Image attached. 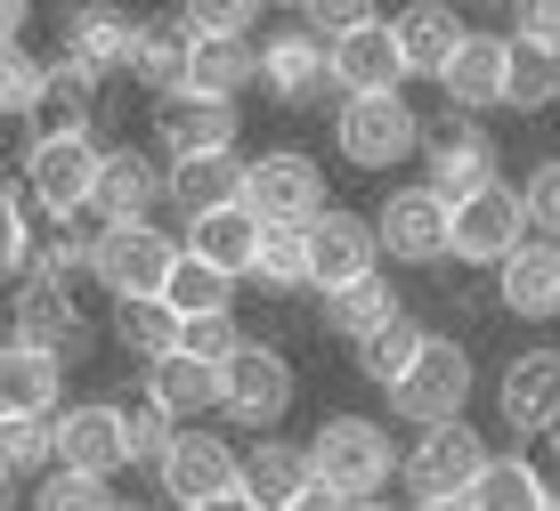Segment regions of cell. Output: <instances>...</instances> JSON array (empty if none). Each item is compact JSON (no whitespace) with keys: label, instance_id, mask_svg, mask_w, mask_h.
<instances>
[{"label":"cell","instance_id":"cell-1","mask_svg":"<svg viewBox=\"0 0 560 511\" xmlns=\"http://www.w3.org/2000/svg\"><path fill=\"white\" fill-rule=\"evenodd\" d=\"M308 463H317V487L341 503H374L382 487L407 471V455L390 446V430L365 422V415H325L317 439H308Z\"/></svg>","mask_w":560,"mask_h":511},{"label":"cell","instance_id":"cell-2","mask_svg":"<svg viewBox=\"0 0 560 511\" xmlns=\"http://www.w3.org/2000/svg\"><path fill=\"white\" fill-rule=\"evenodd\" d=\"M422 179H431L447 204H471V195L504 187V154H495L488 123L479 114H439V123H422Z\"/></svg>","mask_w":560,"mask_h":511},{"label":"cell","instance_id":"cell-3","mask_svg":"<svg viewBox=\"0 0 560 511\" xmlns=\"http://www.w3.org/2000/svg\"><path fill=\"white\" fill-rule=\"evenodd\" d=\"M16 179L33 187V204L49 211L57 228L98 211V179H106V147L98 139H25V163Z\"/></svg>","mask_w":560,"mask_h":511},{"label":"cell","instance_id":"cell-4","mask_svg":"<svg viewBox=\"0 0 560 511\" xmlns=\"http://www.w3.org/2000/svg\"><path fill=\"white\" fill-rule=\"evenodd\" d=\"M244 211H253L260 228H317L325 211V163L301 147H268L253 154V179H244Z\"/></svg>","mask_w":560,"mask_h":511},{"label":"cell","instance_id":"cell-5","mask_svg":"<svg viewBox=\"0 0 560 511\" xmlns=\"http://www.w3.org/2000/svg\"><path fill=\"white\" fill-rule=\"evenodd\" d=\"M334 147L350 171H398L407 154H422V114L407 97H341Z\"/></svg>","mask_w":560,"mask_h":511},{"label":"cell","instance_id":"cell-6","mask_svg":"<svg viewBox=\"0 0 560 511\" xmlns=\"http://www.w3.org/2000/svg\"><path fill=\"white\" fill-rule=\"evenodd\" d=\"M374 228H382V252H390L398 268H439V260H455V204H447L431 179L390 187V195H382V211H374Z\"/></svg>","mask_w":560,"mask_h":511},{"label":"cell","instance_id":"cell-7","mask_svg":"<svg viewBox=\"0 0 560 511\" xmlns=\"http://www.w3.org/2000/svg\"><path fill=\"white\" fill-rule=\"evenodd\" d=\"M463 406H471V349L455 333H431L415 373L390 390V415L415 422V430H447V422H463Z\"/></svg>","mask_w":560,"mask_h":511},{"label":"cell","instance_id":"cell-8","mask_svg":"<svg viewBox=\"0 0 560 511\" xmlns=\"http://www.w3.org/2000/svg\"><path fill=\"white\" fill-rule=\"evenodd\" d=\"M179 235H163V228H106L98 235V292L106 301H163V284H171V268H179Z\"/></svg>","mask_w":560,"mask_h":511},{"label":"cell","instance_id":"cell-9","mask_svg":"<svg viewBox=\"0 0 560 511\" xmlns=\"http://www.w3.org/2000/svg\"><path fill=\"white\" fill-rule=\"evenodd\" d=\"M220 415L236 430H277L293 415V358H284L277 341H244L236 365H220Z\"/></svg>","mask_w":560,"mask_h":511},{"label":"cell","instance_id":"cell-10","mask_svg":"<svg viewBox=\"0 0 560 511\" xmlns=\"http://www.w3.org/2000/svg\"><path fill=\"white\" fill-rule=\"evenodd\" d=\"M488 463H495V446L479 439L471 422H447V430H422L407 446V471H398V479H407L415 503H447V496H471Z\"/></svg>","mask_w":560,"mask_h":511},{"label":"cell","instance_id":"cell-11","mask_svg":"<svg viewBox=\"0 0 560 511\" xmlns=\"http://www.w3.org/2000/svg\"><path fill=\"white\" fill-rule=\"evenodd\" d=\"M154 479H163L171 511H203L220 496H244V455L220 439V430H179V446L154 463Z\"/></svg>","mask_w":560,"mask_h":511},{"label":"cell","instance_id":"cell-12","mask_svg":"<svg viewBox=\"0 0 560 511\" xmlns=\"http://www.w3.org/2000/svg\"><path fill=\"white\" fill-rule=\"evenodd\" d=\"M365 277H382V228L365 220V211H325L317 228H308V284L334 301V292H350Z\"/></svg>","mask_w":560,"mask_h":511},{"label":"cell","instance_id":"cell-13","mask_svg":"<svg viewBox=\"0 0 560 511\" xmlns=\"http://www.w3.org/2000/svg\"><path fill=\"white\" fill-rule=\"evenodd\" d=\"M520 244H536V228H528V195L512 179L471 195V204H455V260L463 268H504Z\"/></svg>","mask_w":560,"mask_h":511},{"label":"cell","instance_id":"cell-14","mask_svg":"<svg viewBox=\"0 0 560 511\" xmlns=\"http://www.w3.org/2000/svg\"><path fill=\"white\" fill-rule=\"evenodd\" d=\"M260 90L277 97L284 114H308V106H325V90H334V49H325L308 25H284V33H268V42H260Z\"/></svg>","mask_w":560,"mask_h":511},{"label":"cell","instance_id":"cell-15","mask_svg":"<svg viewBox=\"0 0 560 511\" xmlns=\"http://www.w3.org/2000/svg\"><path fill=\"white\" fill-rule=\"evenodd\" d=\"M495 422H504L520 446L552 439L560 430V349H520L504 365V382H495Z\"/></svg>","mask_w":560,"mask_h":511},{"label":"cell","instance_id":"cell-16","mask_svg":"<svg viewBox=\"0 0 560 511\" xmlns=\"http://www.w3.org/2000/svg\"><path fill=\"white\" fill-rule=\"evenodd\" d=\"M154 139H163V163H196V154H244V114L228 97H163L154 106Z\"/></svg>","mask_w":560,"mask_h":511},{"label":"cell","instance_id":"cell-17","mask_svg":"<svg viewBox=\"0 0 560 511\" xmlns=\"http://www.w3.org/2000/svg\"><path fill=\"white\" fill-rule=\"evenodd\" d=\"M130 463V430L114 398H82L57 415V471H82V479H114Z\"/></svg>","mask_w":560,"mask_h":511},{"label":"cell","instance_id":"cell-18","mask_svg":"<svg viewBox=\"0 0 560 511\" xmlns=\"http://www.w3.org/2000/svg\"><path fill=\"white\" fill-rule=\"evenodd\" d=\"M171 204V163L147 147H106V179H98V220L106 228H147Z\"/></svg>","mask_w":560,"mask_h":511},{"label":"cell","instance_id":"cell-19","mask_svg":"<svg viewBox=\"0 0 560 511\" xmlns=\"http://www.w3.org/2000/svg\"><path fill=\"white\" fill-rule=\"evenodd\" d=\"M139 42H147V25L130 9H106V0H90V9H66V66H82V73H130L139 66Z\"/></svg>","mask_w":560,"mask_h":511},{"label":"cell","instance_id":"cell-20","mask_svg":"<svg viewBox=\"0 0 560 511\" xmlns=\"http://www.w3.org/2000/svg\"><path fill=\"white\" fill-rule=\"evenodd\" d=\"M16 341L49 349V358H66V365H82L90 358V325H82V309H73V284H49V277L16 284Z\"/></svg>","mask_w":560,"mask_h":511},{"label":"cell","instance_id":"cell-21","mask_svg":"<svg viewBox=\"0 0 560 511\" xmlns=\"http://www.w3.org/2000/svg\"><path fill=\"white\" fill-rule=\"evenodd\" d=\"M390 33H398V57H407V82H447V66L463 57V42H471V25H463L447 0H415V9H398Z\"/></svg>","mask_w":560,"mask_h":511},{"label":"cell","instance_id":"cell-22","mask_svg":"<svg viewBox=\"0 0 560 511\" xmlns=\"http://www.w3.org/2000/svg\"><path fill=\"white\" fill-rule=\"evenodd\" d=\"M334 90L341 97H407V57H398V33L382 25H358L350 42H334Z\"/></svg>","mask_w":560,"mask_h":511},{"label":"cell","instance_id":"cell-23","mask_svg":"<svg viewBox=\"0 0 560 511\" xmlns=\"http://www.w3.org/2000/svg\"><path fill=\"white\" fill-rule=\"evenodd\" d=\"M439 90H447L455 114H479V123H488L495 106H512V42H504V33H471Z\"/></svg>","mask_w":560,"mask_h":511},{"label":"cell","instance_id":"cell-24","mask_svg":"<svg viewBox=\"0 0 560 511\" xmlns=\"http://www.w3.org/2000/svg\"><path fill=\"white\" fill-rule=\"evenodd\" d=\"M66 358H49V349H25L9 341V358H0V415H25V422H57L66 415Z\"/></svg>","mask_w":560,"mask_h":511},{"label":"cell","instance_id":"cell-25","mask_svg":"<svg viewBox=\"0 0 560 511\" xmlns=\"http://www.w3.org/2000/svg\"><path fill=\"white\" fill-rule=\"evenodd\" d=\"M495 301L512 309V317H528V325H552L560 317V244H520L504 268H495Z\"/></svg>","mask_w":560,"mask_h":511},{"label":"cell","instance_id":"cell-26","mask_svg":"<svg viewBox=\"0 0 560 511\" xmlns=\"http://www.w3.org/2000/svg\"><path fill=\"white\" fill-rule=\"evenodd\" d=\"M179 244L196 252L203 268H220V277H236V284H244V277L260 268V244H268V228H260L253 211L236 204V211H211V220H187V228H179Z\"/></svg>","mask_w":560,"mask_h":511},{"label":"cell","instance_id":"cell-27","mask_svg":"<svg viewBox=\"0 0 560 511\" xmlns=\"http://www.w3.org/2000/svg\"><path fill=\"white\" fill-rule=\"evenodd\" d=\"M244 179H253V154H196V163H171V204L179 220H211L244 204Z\"/></svg>","mask_w":560,"mask_h":511},{"label":"cell","instance_id":"cell-28","mask_svg":"<svg viewBox=\"0 0 560 511\" xmlns=\"http://www.w3.org/2000/svg\"><path fill=\"white\" fill-rule=\"evenodd\" d=\"M308 487H317L308 446H293V439H253V455H244V496H253L260 511H293Z\"/></svg>","mask_w":560,"mask_h":511},{"label":"cell","instance_id":"cell-29","mask_svg":"<svg viewBox=\"0 0 560 511\" xmlns=\"http://www.w3.org/2000/svg\"><path fill=\"white\" fill-rule=\"evenodd\" d=\"M90 123H98V73H82V66H66L57 57L49 66V90H42V106H33V139H90Z\"/></svg>","mask_w":560,"mask_h":511},{"label":"cell","instance_id":"cell-30","mask_svg":"<svg viewBox=\"0 0 560 511\" xmlns=\"http://www.w3.org/2000/svg\"><path fill=\"white\" fill-rule=\"evenodd\" d=\"M253 82H260V42H253V33L196 42V73H187V90H196V97H228V106H236Z\"/></svg>","mask_w":560,"mask_h":511},{"label":"cell","instance_id":"cell-31","mask_svg":"<svg viewBox=\"0 0 560 511\" xmlns=\"http://www.w3.org/2000/svg\"><path fill=\"white\" fill-rule=\"evenodd\" d=\"M471 503H479V511H552V471L528 463V455L512 446V455H495L488 471H479Z\"/></svg>","mask_w":560,"mask_h":511},{"label":"cell","instance_id":"cell-32","mask_svg":"<svg viewBox=\"0 0 560 511\" xmlns=\"http://www.w3.org/2000/svg\"><path fill=\"white\" fill-rule=\"evenodd\" d=\"M398 317H407V292H398L390 277H365V284L325 301V333H341V341H374V333L398 325Z\"/></svg>","mask_w":560,"mask_h":511},{"label":"cell","instance_id":"cell-33","mask_svg":"<svg viewBox=\"0 0 560 511\" xmlns=\"http://www.w3.org/2000/svg\"><path fill=\"white\" fill-rule=\"evenodd\" d=\"M147 390H154V398H163L187 430H196L203 415H220V365L187 358V349H179V358H163V365H147Z\"/></svg>","mask_w":560,"mask_h":511},{"label":"cell","instance_id":"cell-34","mask_svg":"<svg viewBox=\"0 0 560 511\" xmlns=\"http://www.w3.org/2000/svg\"><path fill=\"white\" fill-rule=\"evenodd\" d=\"M147 82V97L163 106V97H187V73H196V42H187V25L179 16H163V25H147V42H139V66H130Z\"/></svg>","mask_w":560,"mask_h":511},{"label":"cell","instance_id":"cell-35","mask_svg":"<svg viewBox=\"0 0 560 511\" xmlns=\"http://www.w3.org/2000/svg\"><path fill=\"white\" fill-rule=\"evenodd\" d=\"M179 309L171 301H114V341L130 349L139 365H163V358H179Z\"/></svg>","mask_w":560,"mask_h":511},{"label":"cell","instance_id":"cell-36","mask_svg":"<svg viewBox=\"0 0 560 511\" xmlns=\"http://www.w3.org/2000/svg\"><path fill=\"white\" fill-rule=\"evenodd\" d=\"M0 471H9V487H42L57 471V422H25V415H0Z\"/></svg>","mask_w":560,"mask_h":511},{"label":"cell","instance_id":"cell-37","mask_svg":"<svg viewBox=\"0 0 560 511\" xmlns=\"http://www.w3.org/2000/svg\"><path fill=\"white\" fill-rule=\"evenodd\" d=\"M422 349H431V333H422L415 317H398V325H382L374 341H358V373L382 390V398H390V390L415 373V358H422Z\"/></svg>","mask_w":560,"mask_h":511},{"label":"cell","instance_id":"cell-38","mask_svg":"<svg viewBox=\"0 0 560 511\" xmlns=\"http://www.w3.org/2000/svg\"><path fill=\"white\" fill-rule=\"evenodd\" d=\"M163 301L179 309V325H196V317H228V309H236V277H220V268H203L196 252H179V268H171Z\"/></svg>","mask_w":560,"mask_h":511},{"label":"cell","instance_id":"cell-39","mask_svg":"<svg viewBox=\"0 0 560 511\" xmlns=\"http://www.w3.org/2000/svg\"><path fill=\"white\" fill-rule=\"evenodd\" d=\"M33 211H42V204H33V187H25V179L0 187V268H9L16 284L42 268V244H49V235H33Z\"/></svg>","mask_w":560,"mask_h":511},{"label":"cell","instance_id":"cell-40","mask_svg":"<svg viewBox=\"0 0 560 511\" xmlns=\"http://www.w3.org/2000/svg\"><path fill=\"white\" fill-rule=\"evenodd\" d=\"M114 406H122V430H130V463H163L171 446H179V430H187V422L147 390V382L130 390V398H114Z\"/></svg>","mask_w":560,"mask_h":511},{"label":"cell","instance_id":"cell-41","mask_svg":"<svg viewBox=\"0 0 560 511\" xmlns=\"http://www.w3.org/2000/svg\"><path fill=\"white\" fill-rule=\"evenodd\" d=\"M545 106H560V49L512 42V114H545Z\"/></svg>","mask_w":560,"mask_h":511},{"label":"cell","instance_id":"cell-42","mask_svg":"<svg viewBox=\"0 0 560 511\" xmlns=\"http://www.w3.org/2000/svg\"><path fill=\"white\" fill-rule=\"evenodd\" d=\"M253 284L260 292H317V284H308V228H268Z\"/></svg>","mask_w":560,"mask_h":511},{"label":"cell","instance_id":"cell-43","mask_svg":"<svg viewBox=\"0 0 560 511\" xmlns=\"http://www.w3.org/2000/svg\"><path fill=\"white\" fill-rule=\"evenodd\" d=\"M42 90H49V66H42V57H33L25 42L0 49V114H9V123H33Z\"/></svg>","mask_w":560,"mask_h":511},{"label":"cell","instance_id":"cell-44","mask_svg":"<svg viewBox=\"0 0 560 511\" xmlns=\"http://www.w3.org/2000/svg\"><path fill=\"white\" fill-rule=\"evenodd\" d=\"M25 511H122L114 503V479H82V471H49L42 487H33Z\"/></svg>","mask_w":560,"mask_h":511},{"label":"cell","instance_id":"cell-45","mask_svg":"<svg viewBox=\"0 0 560 511\" xmlns=\"http://www.w3.org/2000/svg\"><path fill=\"white\" fill-rule=\"evenodd\" d=\"M179 25H187V42H228V33H253L260 9L253 0H187Z\"/></svg>","mask_w":560,"mask_h":511},{"label":"cell","instance_id":"cell-46","mask_svg":"<svg viewBox=\"0 0 560 511\" xmlns=\"http://www.w3.org/2000/svg\"><path fill=\"white\" fill-rule=\"evenodd\" d=\"M244 341H253V333L236 325V309H228V317H196V325L179 333V349H187V358H203V365H236Z\"/></svg>","mask_w":560,"mask_h":511},{"label":"cell","instance_id":"cell-47","mask_svg":"<svg viewBox=\"0 0 560 511\" xmlns=\"http://www.w3.org/2000/svg\"><path fill=\"white\" fill-rule=\"evenodd\" d=\"M520 195H528V228L545 235V244H560V154H545V163L520 179Z\"/></svg>","mask_w":560,"mask_h":511},{"label":"cell","instance_id":"cell-48","mask_svg":"<svg viewBox=\"0 0 560 511\" xmlns=\"http://www.w3.org/2000/svg\"><path fill=\"white\" fill-rule=\"evenodd\" d=\"M301 25L317 33L325 49H334V42H350L358 25H374V9H365V0H308V9H301Z\"/></svg>","mask_w":560,"mask_h":511},{"label":"cell","instance_id":"cell-49","mask_svg":"<svg viewBox=\"0 0 560 511\" xmlns=\"http://www.w3.org/2000/svg\"><path fill=\"white\" fill-rule=\"evenodd\" d=\"M520 42L560 49V0H528V9H520Z\"/></svg>","mask_w":560,"mask_h":511},{"label":"cell","instance_id":"cell-50","mask_svg":"<svg viewBox=\"0 0 560 511\" xmlns=\"http://www.w3.org/2000/svg\"><path fill=\"white\" fill-rule=\"evenodd\" d=\"M293 511H350V503H341V496H325V487H308V496H301Z\"/></svg>","mask_w":560,"mask_h":511},{"label":"cell","instance_id":"cell-51","mask_svg":"<svg viewBox=\"0 0 560 511\" xmlns=\"http://www.w3.org/2000/svg\"><path fill=\"white\" fill-rule=\"evenodd\" d=\"M203 511H260L253 496H220V503H203Z\"/></svg>","mask_w":560,"mask_h":511},{"label":"cell","instance_id":"cell-52","mask_svg":"<svg viewBox=\"0 0 560 511\" xmlns=\"http://www.w3.org/2000/svg\"><path fill=\"white\" fill-rule=\"evenodd\" d=\"M415 511H479L471 496H447V503H415Z\"/></svg>","mask_w":560,"mask_h":511},{"label":"cell","instance_id":"cell-53","mask_svg":"<svg viewBox=\"0 0 560 511\" xmlns=\"http://www.w3.org/2000/svg\"><path fill=\"white\" fill-rule=\"evenodd\" d=\"M350 511H407V503H390V496H374V503H350Z\"/></svg>","mask_w":560,"mask_h":511},{"label":"cell","instance_id":"cell-54","mask_svg":"<svg viewBox=\"0 0 560 511\" xmlns=\"http://www.w3.org/2000/svg\"><path fill=\"white\" fill-rule=\"evenodd\" d=\"M552 511H560V463H552Z\"/></svg>","mask_w":560,"mask_h":511},{"label":"cell","instance_id":"cell-55","mask_svg":"<svg viewBox=\"0 0 560 511\" xmlns=\"http://www.w3.org/2000/svg\"><path fill=\"white\" fill-rule=\"evenodd\" d=\"M122 511H147V503H122Z\"/></svg>","mask_w":560,"mask_h":511}]
</instances>
